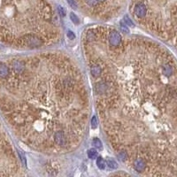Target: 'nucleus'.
<instances>
[{
    "instance_id": "nucleus-1",
    "label": "nucleus",
    "mask_w": 177,
    "mask_h": 177,
    "mask_svg": "<svg viewBox=\"0 0 177 177\" xmlns=\"http://www.w3.org/2000/svg\"><path fill=\"white\" fill-rule=\"evenodd\" d=\"M121 35L116 30H112L109 33V44L113 47H117L121 44Z\"/></svg>"
},
{
    "instance_id": "nucleus-2",
    "label": "nucleus",
    "mask_w": 177,
    "mask_h": 177,
    "mask_svg": "<svg viewBox=\"0 0 177 177\" xmlns=\"http://www.w3.org/2000/svg\"><path fill=\"white\" fill-rule=\"evenodd\" d=\"M146 14H147V8H146L145 4L139 3V4H137L136 5V7H135V14L138 18H140V19L144 18L146 15Z\"/></svg>"
},
{
    "instance_id": "nucleus-3",
    "label": "nucleus",
    "mask_w": 177,
    "mask_h": 177,
    "mask_svg": "<svg viewBox=\"0 0 177 177\" xmlns=\"http://www.w3.org/2000/svg\"><path fill=\"white\" fill-rule=\"evenodd\" d=\"M146 165H147V163L145 162L144 159L138 158V159H136V160L135 161V163H134V167H135V169L137 172H140L141 173V172H143L145 169Z\"/></svg>"
},
{
    "instance_id": "nucleus-4",
    "label": "nucleus",
    "mask_w": 177,
    "mask_h": 177,
    "mask_svg": "<svg viewBox=\"0 0 177 177\" xmlns=\"http://www.w3.org/2000/svg\"><path fill=\"white\" fill-rule=\"evenodd\" d=\"M90 71H91V74L94 77H98L101 73H102V69H101V66L98 64H92L90 66Z\"/></svg>"
},
{
    "instance_id": "nucleus-5",
    "label": "nucleus",
    "mask_w": 177,
    "mask_h": 177,
    "mask_svg": "<svg viewBox=\"0 0 177 177\" xmlns=\"http://www.w3.org/2000/svg\"><path fill=\"white\" fill-rule=\"evenodd\" d=\"M13 68H14V70L15 73H17V74H20V73H22V72L24 71L25 66H24V64H23L22 62L16 60V61H14V64H13Z\"/></svg>"
},
{
    "instance_id": "nucleus-6",
    "label": "nucleus",
    "mask_w": 177,
    "mask_h": 177,
    "mask_svg": "<svg viewBox=\"0 0 177 177\" xmlns=\"http://www.w3.org/2000/svg\"><path fill=\"white\" fill-rule=\"evenodd\" d=\"M117 158H118L119 160L121 161V162H126V161L128 160V159H129V154H128V152H127L126 151L121 150V151L117 154Z\"/></svg>"
},
{
    "instance_id": "nucleus-7",
    "label": "nucleus",
    "mask_w": 177,
    "mask_h": 177,
    "mask_svg": "<svg viewBox=\"0 0 177 177\" xmlns=\"http://www.w3.org/2000/svg\"><path fill=\"white\" fill-rule=\"evenodd\" d=\"M8 73H9V69L7 66L3 63H0V77L5 78L8 75Z\"/></svg>"
},
{
    "instance_id": "nucleus-8",
    "label": "nucleus",
    "mask_w": 177,
    "mask_h": 177,
    "mask_svg": "<svg viewBox=\"0 0 177 177\" xmlns=\"http://www.w3.org/2000/svg\"><path fill=\"white\" fill-rule=\"evenodd\" d=\"M97 166L101 170H104L105 168V162L101 157H98L97 159Z\"/></svg>"
},
{
    "instance_id": "nucleus-9",
    "label": "nucleus",
    "mask_w": 177,
    "mask_h": 177,
    "mask_svg": "<svg viewBox=\"0 0 177 177\" xmlns=\"http://www.w3.org/2000/svg\"><path fill=\"white\" fill-rule=\"evenodd\" d=\"M97 151L95 149H90L88 151V156L90 159H97Z\"/></svg>"
},
{
    "instance_id": "nucleus-10",
    "label": "nucleus",
    "mask_w": 177,
    "mask_h": 177,
    "mask_svg": "<svg viewBox=\"0 0 177 177\" xmlns=\"http://www.w3.org/2000/svg\"><path fill=\"white\" fill-rule=\"evenodd\" d=\"M106 165L108 166V167H110V168H112V169H115V168L118 167L117 163L113 160H111V159H108V160H106Z\"/></svg>"
},
{
    "instance_id": "nucleus-11",
    "label": "nucleus",
    "mask_w": 177,
    "mask_h": 177,
    "mask_svg": "<svg viewBox=\"0 0 177 177\" xmlns=\"http://www.w3.org/2000/svg\"><path fill=\"white\" fill-rule=\"evenodd\" d=\"M93 144H94V146H95V148H96V149L102 150L103 145H102V142H101V140H99L98 138H94V140H93Z\"/></svg>"
},
{
    "instance_id": "nucleus-12",
    "label": "nucleus",
    "mask_w": 177,
    "mask_h": 177,
    "mask_svg": "<svg viewBox=\"0 0 177 177\" xmlns=\"http://www.w3.org/2000/svg\"><path fill=\"white\" fill-rule=\"evenodd\" d=\"M70 19L72 20V21H73L75 24H79V22H80L79 18L76 16V14H74V13H71V14H70Z\"/></svg>"
},
{
    "instance_id": "nucleus-13",
    "label": "nucleus",
    "mask_w": 177,
    "mask_h": 177,
    "mask_svg": "<svg viewBox=\"0 0 177 177\" xmlns=\"http://www.w3.org/2000/svg\"><path fill=\"white\" fill-rule=\"evenodd\" d=\"M85 2H86V4H87L89 6H91V7L96 6L97 5V3H98L97 0H85Z\"/></svg>"
},
{
    "instance_id": "nucleus-14",
    "label": "nucleus",
    "mask_w": 177,
    "mask_h": 177,
    "mask_svg": "<svg viewBox=\"0 0 177 177\" xmlns=\"http://www.w3.org/2000/svg\"><path fill=\"white\" fill-rule=\"evenodd\" d=\"M97 126H98V122H97V118H96V116H93L91 119V127L93 129H97Z\"/></svg>"
},
{
    "instance_id": "nucleus-15",
    "label": "nucleus",
    "mask_w": 177,
    "mask_h": 177,
    "mask_svg": "<svg viewBox=\"0 0 177 177\" xmlns=\"http://www.w3.org/2000/svg\"><path fill=\"white\" fill-rule=\"evenodd\" d=\"M124 21H125V23H126L128 26H129V27H134V23L132 22V20L129 19L128 15H125V16H124Z\"/></svg>"
},
{
    "instance_id": "nucleus-16",
    "label": "nucleus",
    "mask_w": 177,
    "mask_h": 177,
    "mask_svg": "<svg viewBox=\"0 0 177 177\" xmlns=\"http://www.w3.org/2000/svg\"><path fill=\"white\" fill-rule=\"evenodd\" d=\"M121 30L123 33H125V34H129V29H128V27L123 22H121Z\"/></svg>"
},
{
    "instance_id": "nucleus-17",
    "label": "nucleus",
    "mask_w": 177,
    "mask_h": 177,
    "mask_svg": "<svg viewBox=\"0 0 177 177\" xmlns=\"http://www.w3.org/2000/svg\"><path fill=\"white\" fill-rule=\"evenodd\" d=\"M67 3L69 4V5L74 8V9H77V4L75 0H67Z\"/></svg>"
},
{
    "instance_id": "nucleus-18",
    "label": "nucleus",
    "mask_w": 177,
    "mask_h": 177,
    "mask_svg": "<svg viewBox=\"0 0 177 177\" xmlns=\"http://www.w3.org/2000/svg\"><path fill=\"white\" fill-rule=\"evenodd\" d=\"M58 10H59V14L61 15L62 17H64L66 15V11H65V9L62 7V6H60V5H59V7H58Z\"/></svg>"
},
{
    "instance_id": "nucleus-19",
    "label": "nucleus",
    "mask_w": 177,
    "mask_h": 177,
    "mask_svg": "<svg viewBox=\"0 0 177 177\" xmlns=\"http://www.w3.org/2000/svg\"><path fill=\"white\" fill-rule=\"evenodd\" d=\"M67 36H68L70 39H75V34L72 32V31H68V32H67Z\"/></svg>"
},
{
    "instance_id": "nucleus-20",
    "label": "nucleus",
    "mask_w": 177,
    "mask_h": 177,
    "mask_svg": "<svg viewBox=\"0 0 177 177\" xmlns=\"http://www.w3.org/2000/svg\"><path fill=\"white\" fill-rule=\"evenodd\" d=\"M97 1H98V2H104L105 0H97Z\"/></svg>"
},
{
    "instance_id": "nucleus-21",
    "label": "nucleus",
    "mask_w": 177,
    "mask_h": 177,
    "mask_svg": "<svg viewBox=\"0 0 177 177\" xmlns=\"http://www.w3.org/2000/svg\"><path fill=\"white\" fill-rule=\"evenodd\" d=\"M175 15H176V16H177V12H176V13H175Z\"/></svg>"
}]
</instances>
